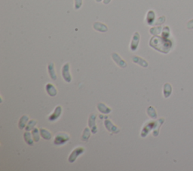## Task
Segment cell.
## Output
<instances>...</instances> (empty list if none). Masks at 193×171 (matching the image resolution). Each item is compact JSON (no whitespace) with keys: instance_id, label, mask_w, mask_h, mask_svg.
Listing matches in <instances>:
<instances>
[{"instance_id":"obj_1","label":"cell","mask_w":193,"mask_h":171,"mask_svg":"<svg viewBox=\"0 0 193 171\" xmlns=\"http://www.w3.org/2000/svg\"><path fill=\"white\" fill-rule=\"evenodd\" d=\"M149 45L152 46L153 48L158 50V51L167 54L170 50L171 48V42L164 37H158V36H154L150 39Z\"/></svg>"},{"instance_id":"obj_2","label":"cell","mask_w":193,"mask_h":171,"mask_svg":"<svg viewBox=\"0 0 193 171\" xmlns=\"http://www.w3.org/2000/svg\"><path fill=\"white\" fill-rule=\"evenodd\" d=\"M70 140V136L68 134H65V133H59L55 136V140H54V143L57 146H61L66 143Z\"/></svg>"},{"instance_id":"obj_3","label":"cell","mask_w":193,"mask_h":171,"mask_svg":"<svg viewBox=\"0 0 193 171\" xmlns=\"http://www.w3.org/2000/svg\"><path fill=\"white\" fill-rule=\"evenodd\" d=\"M62 76L64 81L67 83H70L72 81L70 72V64L65 63L62 68Z\"/></svg>"},{"instance_id":"obj_4","label":"cell","mask_w":193,"mask_h":171,"mask_svg":"<svg viewBox=\"0 0 193 171\" xmlns=\"http://www.w3.org/2000/svg\"><path fill=\"white\" fill-rule=\"evenodd\" d=\"M84 152H85V149L82 148V147H78V148L75 149L72 152V153L70 154V157H69L68 158L69 162H70V163H73V162L76 160V158L80 155H82Z\"/></svg>"},{"instance_id":"obj_5","label":"cell","mask_w":193,"mask_h":171,"mask_svg":"<svg viewBox=\"0 0 193 171\" xmlns=\"http://www.w3.org/2000/svg\"><path fill=\"white\" fill-rule=\"evenodd\" d=\"M104 125H105L106 128L107 129L108 131H109L110 133H113V134H118V133H119V131H120V130L117 127L113 125V123L111 122V121H109L108 119H106L105 121H104Z\"/></svg>"},{"instance_id":"obj_6","label":"cell","mask_w":193,"mask_h":171,"mask_svg":"<svg viewBox=\"0 0 193 171\" xmlns=\"http://www.w3.org/2000/svg\"><path fill=\"white\" fill-rule=\"evenodd\" d=\"M140 36L139 33H137V32L134 33V34L133 35L132 40H131V46H130L131 51H134L137 50V47L139 45V42H140Z\"/></svg>"},{"instance_id":"obj_7","label":"cell","mask_w":193,"mask_h":171,"mask_svg":"<svg viewBox=\"0 0 193 171\" xmlns=\"http://www.w3.org/2000/svg\"><path fill=\"white\" fill-rule=\"evenodd\" d=\"M112 57H113V60L115 62V63H116L119 66L121 67V68H125V67L127 66V63H126V62L121 58V57L118 55L117 53H113V54H112Z\"/></svg>"},{"instance_id":"obj_8","label":"cell","mask_w":193,"mask_h":171,"mask_svg":"<svg viewBox=\"0 0 193 171\" xmlns=\"http://www.w3.org/2000/svg\"><path fill=\"white\" fill-rule=\"evenodd\" d=\"M96 115L92 113L91 115H90L89 117V120H88V125H89L90 128L91 130L92 134H96L98 132V127H97V125H96Z\"/></svg>"},{"instance_id":"obj_9","label":"cell","mask_w":193,"mask_h":171,"mask_svg":"<svg viewBox=\"0 0 193 171\" xmlns=\"http://www.w3.org/2000/svg\"><path fill=\"white\" fill-rule=\"evenodd\" d=\"M155 125V122H154V121H149L147 124H146L145 126L143 127V128L142 132H141V136L142 137H146V135L151 130V129L154 128Z\"/></svg>"},{"instance_id":"obj_10","label":"cell","mask_w":193,"mask_h":171,"mask_svg":"<svg viewBox=\"0 0 193 171\" xmlns=\"http://www.w3.org/2000/svg\"><path fill=\"white\" fill-rule=\"evenodd\" d=\"M61 112H62V108H61V106H57L55 112L49 116V121H56L59 117L61 116Z\"/></svg>"},{"instance_id":"obj_11","label":"cell","mask_w":193,"mask_h":171,"mask_svg":"<svg viewBox=\"0 0 193 171\" xmlns=\"http://www.w3.org/2000/svg\"><path fill=\"white\" fill-rule=\"evenodd\" d=\"M155 12L150 10L149 11L148 13H147V15H146V23L148 25H153L155 23Z\"/></svg>"},{"instance_id":"obj_12","label":"cell","mask_w":193,"mask_h":171,"mask_svg":"<svg viewBox=\"0 0 193 171\" xmlns=\"http://www.w3.org/2000/svg\"><path fill=\"white\" fill-rule=\"evenodd\" d=\"M45 89H46L47 93H48V95L51 96V97H55L57 95V93L56 88L51 83H48L46 84Z\"/></svg>"},{"instance_id":"obj_13","label":"cell","mask_w":193,"mask_h":171,"mask_svg":"<svg viewBox=\"0 0 193 171\" xmlns=\"http://www.w3.org/2000/svg\"><path fill=\"white\" fill-rule=\"evenodd\" d=\"M93 27L95 30L99 32H101V33H105L108 30L107 27L104 24V23H100V22H95L93 25Z\"/></svg>"},{"instance_id":"obj_14","label":"cell","mask_w":193,"mask_h":171,"mask_svg":"<svg viewBox=\"0 0 193 171\" xmlns=\"http://www.w3.org/2000/svg\"><path fill=\"white\" fill-rule=\"evenodd\" d=\"M132 61L137 64H139L140 66H143V67H147L148 66V63L146 62L144 59L141 58L140 57H132Z\"/></svg>"},{"instance_id":"obj_15","label":"cell","mask_w":193,"mask_h":171,"mask_svg":"<svg viewBox=\"0 0 193 171\" xmlns=\"http://www.w3.org/2000/svg\"><path fill=\"white\" fill-rule=\"evenodd\" d=\"M98 109L100 112L104 114H109L111 112V109L104 104V103H100L98 104Z\"/></svg>"},{"instance_id":"obj_16","label":"cell","mask_w":193,"mask_h":171,"mask_svg":"<svg viewBox=\"0 0 193 171\" xmlns=\"http://www.w3.org/2000/svg\"><path fill=\"white\" fill-rule=\"evenodd\" d=\"M48 74L53 80L57 79V76L55 73V64L53 63H51L48 66Z\"/></svg>"},{"instance_id":"obj_17","label":"cell","mask_w":193,"mask_h":171,"mask_svg":"<svg viewBox=\"0 0 193 171\" xmlns=\"http://www.w3.org/2000/svg\"><path fill=\"white\" fill-rule=\"evenodd\" d=\"M28 120H29V117L27 115H23V116L20 118L19 121V123H18V127H19L20 130L24 129L27 123Z\"/></svg>"},{"instance_id":"obj_18","label":"cell","mask_w":193,"mask_h":171,"mask_svg":"<svg viewBox=\"0 0 193 171\" xmlns=\"http://www.w3.org/2000/svg\"><path fill=\"white\" fill-rule=\"evenodd\" d=\"M172 92V87L171 85L168 83H166L164 85V89H163V93H164V97L165 98H168L170 97V93Z\"/></svg>"},{"instance_id":"obj_19","label":"cell","mask_w":193,"mask_h":171,"mask_svg":"<svg viewBox=\"0 0 193 171\" xmlns=\"http://www.w3.org/2000/svg\"><path fill=\"white\" fill-rule=\"evenodd\" d=\"M164 122V119H160L159 120H158L155 122V130L153 131V136H156L158 135V133H159V127H161V125H162V123Z\"/></svg>"},{"instance_id":"obj_20","label":"cell","mask_w":193,"mask_h":171,"mask_svg":"<svg viewBox=\"0 0 193 171\" xmlns=\"http://www.w3.org/2000/svg\"><path fill=\"white\" fill-rule=\"evenodd\" d=\"M24 141H25V142H27L29 146H33V138H32V136H31V134H30V133L26 132L25 134H24Z\"/></svg>"},{"instance_id":"obj_21","label":"cell","mask_w":193,"mask_h":171,"mask_svg":"<svg viewBox=\"0 0 193 171\" xmlns=\"http://www.w3.org/2000/svg\"><path fill=\"white\" fill-rule=\"evenodd\" d=\"M40 134H41L42 136L43 139H45V140H51V134L49 131H48L47 130H45V129H40Z\"/></svg>"},{"instance_id":"obj_22","label":"cell","mask_w":193,"mask_h":171,"mask_svg":"<svg viewBox=\"0 0 193 171\" xmlns=\"http://www.w3.org/2000/svg\"><path fill=\"white\" fill-rule=\"evenodd\" d=\"M147 114L149 117H150L151 119H155L157 118V113H156L155 109L153 108L152 106H149L148 107V109H147Z\"/></svg>"},{"instance_id":"obj_23","label":"cell","mask_w":193,"mask_h":171,"mask_svg":"<svg viewBox=\"0 0 193 171\" xmlns=\"http://www.w3.org/2000/svg\"><path fill=\"white\" fill-rule=\"evenodd\" d=\"M90 135H91V131L89 130V129L88 128L85 129L84 132H83V134H82V141H85V142L88 141V139H89L90 137Z\"/></svg>"},{"instance_id":"obj_24","label":"cell","mask_w":193,"mask_h":171,"mask_svg":"<svg viewBox=\"0 0 193 171\" xmlns=\"http://www.w3.org/2000/svg\"><path fill=\"white\" fill-rule=\"evenodd\" d=\"M39 130L37 128H34L32 132V135H33V138L35 142H39Z\"/></svg>"},{"instance_id":"obj_25","label":"cell","mask_w":193,"mask_h":171,"mask_svg":"<svg viewBox=\"0 0 193 171\" xmlns=\"http://www.w3.org/2000/svg\"><path fill=\"white\" fill-rule=\"evenodd\" d=\"M162 28L160 27H159L151 28L150 30H149V33H150L152 35H158V34L162 32Z\"/></svg>"},{"instance_id":"obj_26","label":"cell","mask_w":193,"mask_h":171,"mask_svg":"<svg viewBox=\"0 0 193 171\" xmlns=\"http://www.w3.org/2000/svg\"><path fill=\"white\" fill-rule=\"evenodd\" d=\"M37 124V121L35 120H31L30 121H29V123H28L27 126L26 127V130L27 131H29V130H32V129L35 127V125Z\"/></svg>"},{"instance_id":"obj_27","label":"cell","mask_w":193,"mask_h":171,"mask_svg":"<svg viewBox=\"0 0 193 171\" xmlns=\"http://www.w3.org/2000/svg\"><path fill=\"white\" fill-rule=\"evenodd\" d=\"M170 35V29L168 27H165L163 28V32H162V37L165 38V39H167V38Z\"/></svg>"},{"instance_id":"obj_28","label":"cell","mask_w":193,"mask_h":171,"mask_svg":"<svg viewBox=\"0 0 193 171\" xmlns=\"http://www.w3.org/2000/svg\"><path fill=\"white\" fill-rule=\"evenodd\" d=\"M164 21H165V17H164V16H162V17H160L159 18H158L157 21L155 23V25H160V24L164 23Z\"/></svg>"},{"instance_id":"obj_29","label":"cell","mask_w":193,"mask_h":171,"mask_svg":"<svg viewBox=\"0 0 193 171\" xmlns=\"http://www.w3.org/2000/svg\"><path fill=\"white\" fill-rule=\"evenodd\" d=\"M82 5V0H75V9L78 10Z\"/></svg>"},{"instance_id":"obj_30","label":"cell","mask_w":193,"mask_h":171,"mask_svg":"<svg viewBox=\"0 0 193 171\" xmlns=\"http://www.w3.org/2000/svg\"><path fill=\"white\" fill-rule=\"evenodd\" d=\"M187 29H193V19L191 20H189V22L187 23Z\"/></svg>"},{"instance_id":"obj_31","label":"cell","mask_w":193,"mask_h":171,"mask_svg":"<svg viewBox=\"0 0 193 171\" xmlns=\"http://www.w3.org/2000/svg\"><path fill=\"white\" fill-rule=\"evenodd\" d=\"M111 2V0H104V3L105 5H107V4H109V2Z\"/></svg>"},{"instance_id":"obj_32","label":"cell","mask_w":193,"mask_h":171,"mask_svg":"<svg viewBox=\"0 0 193 171\" xmlns=\"http://www.w3.org/2000/svg\"><path fill=\"white\" fill-rule=\"evenodd\" d=\"M101 1H102V0H96V2H100Z\"/></svg>"}]
</instances>
